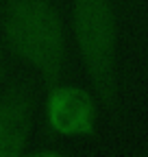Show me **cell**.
<instances>
[{"label":"cell","mask_w":148,"mask_h":157,"mask_svg":"<svg viewBox=\"0 0 148 157\" xmlns=\"http://www.w3.org/2000/svg\"><path fill=\"white\" fill-rule=\"evenodd\" d=\"M35 124V85L22 76L0 94V157L22 155Z\"/></svg>","instance_id":"obj_4"},{"label":"cell","mask_w":148,"mask_h":157,"mask_svg":"<svg viewBox=\"0 0 148 157\" xmlns=\"http://www.w3.org/2000/svg\"><path fill=\"white\" fill-rule=\"evenodd\" d=\"M5 63H7V48L0 39V81H2V74H5Z\"/></svg>","instance_id":"obj_5"},{"label":"cell","mask_w":148,"mask_h":157,"mask_svg":"<svg viewBox=\"0 0 148 157\" xmlns=\"http://www.w3.org/2000/svg\"><path fill=\"white\" fill-rule=\"evenodd\" d=\"M44 120L52 135L68 140H89L98 129L96 98L85 87L70 83H52L46 87Z\"/></svg>","instance_id":"obj_3"},{"label":"cell","mask_w":148,"mask_h":157,"mask_svg":"<svg viewBox=\"0 0 148 157\" xmlns=\"http://www.w3.org/2000/svg\"><path fill=\"white\" fill-rule=\"evenodd\" d=\"M0 39L46 87L63 81L68 33L50 0H2Z\"/></svg>","instance_id":"obj_1"},{"label":"cell","mask_w":148,"mask_h":157,"mask_svg":"<svg viewBox=\"0 0 148 157\" xmlns=\"http://www.w3.org/2000/svg\"><path fill=\"white\" fill-rule=\"evenodd\" d=\"M72 35L98 101L118 118L120 74H118V15L113 0H74Z\"/></svg>","instance_id":"obj_2"}]
</instances>
